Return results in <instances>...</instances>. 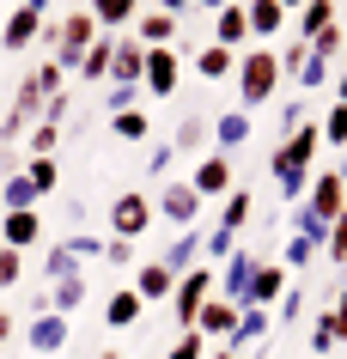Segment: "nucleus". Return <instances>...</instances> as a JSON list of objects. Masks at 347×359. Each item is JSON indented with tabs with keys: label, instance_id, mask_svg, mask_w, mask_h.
Returning a JSON list of instances; mask_svg holds the SVG:
<instances>
[{
	"label": "nucleus",
	"instance_id": "1",
	"mask_svg": "<svg viewBox=\"0 0 347 359\" xmlns=\"http://www.w3.org/2000/svg\"><path fill=\"white\" fill-rule=\"evenodd\" d=\"M238 110L250 116V110H262V104H274V92H280V61H274V49H244L238 55Z\"/></svg>",
	"mask_w": 347,
	"mask_h": 359
},
{
	"label": "nucleus",
	"instance_id": "2",
	"mask_svg": "<svg viewBox=\"0 0 347 359\" xmlns=\"http://www.w3.org/2000/svg\"><path fill=\"white\" fill-rule=\"evenodd\" d=\"M317 147H323V128L317 122H299V128L280 140V147L268 152V170L274 183H292V177H311V158H317Z\"/></svg>",
	"mask_w": 347,
	"mask_h": 359
},
{
	"label": "nucleus",
	"instance_id": "3",
	"mask_svg": "<svg viewBox=\"0 0 347 359\" xmlns=\"http://www.w3.org/2000/svg\"><path fill=\"white\" fill-rule=\"evenodd\" d=\"M104 226H110V238L135 244V238H147V231H153V201H147L140 189L116 195V201H110V213H104Z\"/></svg>",
	"mask_w": 347,
	"mask_h": 359
},
{
	"label": "nucleus",
	"instance_id": "4",
	"mask_svg": "<svg viewBox=\"0 0 347 359\" xmlns=\"http://www.w3.org/2000/svg\"><path fill=\"white\" fill-rule=\"evenodd\" d=\"M43 104H49V97L37 92V79L25 74V79H19V92H13V104H6V122H0V140H6V147H13V140H25V134L37 128Z\"/></svg>",
	"mask_w": 347,
	"mask_h": 359
},
{
	"label": "nucleus",
	"instance_id": "5",
	"mask_svg": "<svg viewBox=\"0 0 347 359\" xmlns=\"http://www.w3.org/2000/svg\"><path fill=\"white\" fill-rule=\"evenodd\" d=\"M299 208H311L323 226H335V213L347 208V170L341 165H335V170H311V189H305Z\"/></svg>",
	"mask_w": 347,
	"mask_h": 359
},
{
	"label": "nucleus",
	"instance_id": "6",
	"mask_svg": "<svg viewBox=\"0 0 347 359\" xmlns=\"http://www.w3.org/2000/svg\"><path fill=\"white\" fill-rule=\"evenodd\" d=\"M213 299V262H195L189 274H177V286H171V311H177V323L189 329L195 323V311Z\"/></svg>",
	"mask_w": 347,
	"mask_h": 359
},
{
	"label": "nucleus",
	"instance_id": "7",
	"mask_svg": "<svg viewBox=\"0 0 347 359\" xmlns=\"http://www.w3.org/2000/svg\"><path fill=\"white\" fill-rule=\"evenodd\" d=\"M183 183H189V189L201 195V201H207V195H219V201H226V195L238 189V170H231V158H226V152H201V165H195L189 177H183Z\"/></svg>",
	"mask_w": 347,
	"mask_h": 359
},
{
	"label": "nucleus",
	"instance_id": "8",
	"mask_svg": "<svg viewBox=\"0 0 347 359\" xmlns=\"http://www.w3.org/2000/svg\"><path fill=\"white\" fill-rule=\"evenodd\" d=\"M250 274H256V256L238 244L226 262L213 268V292H219V299H231V304H244V299H250Z\"/></svg>",
	"mask_w": 347,
	"mask_h": 359
},
{
	"label": "nucleus",
	"instance_id": "9",
	"mask_svg": "<svg viewBox=\"0 0 347 359\" xmlns=\"http://www.w3.org/2000/svg\"><path fill=\"white\" fill-rule=\"evenodd\" d=\"M43 19H49V0H25L19 13L6 19V31H0V49H6V55H19V49H31V43L43 37Z\"/></svg>",
	"mask_w": 347,
	"mask_h": 359
},
{
	"label": "nucleus",
	"instance_id": "10",
	"mask_svg": "<svg viewBox=\"0 0 347 359\" xmlns=\"http://www.w3.org/2000/svg\"><path fill=\"white\" fill-rule=\"evenodd\" d=\"M268 329H274V311H262V304H238V323H231V335L219 341V347L244 359L256 341H268Z\"/></svg>",
	"mask_w": 347,
	"mask_h": 359
},
{
	"label": "nucleus",
	"instance_id": "11",
	"mask_svg": "<svg viewBox=\"0 0 347 359\" xmlns=\"http://www.w3.org/2000/svg\"><path fill=\"white\" fill-rule=\"evenodd\" d=\"M177 86H183V55H177V49H147V67H140V92L171 97Z\"/></svg>",
	"mask_w": 347,
	"mask_h": 359
},
{
	"label": "nucleus",
	"instance_id": "12",
	"mask_svg": "<svg viewBox=\"0 0 347 359\" xmlns=\"http://www.w3.org/2000/svg\"><path fill=\"white\" fill-rule=\"evenodd\" d=\"M61 122H67V92L49 97V104H43V116H37V128L25 134L31 158H55V147H61Z\"/></svg>",
	"mask_w": 347,
	"mask_h": 359
},
{
	"label": "nucleus",
	"instance_id": "13",
	"mask_svg": "<svg viewBox=\"0 0 347 359\" xmlns=\"http://www.w3.org/2000/svg\"><path fill=\"white\" fill-rule=\"evenodd\" d=\"M335 13H341V0H305V6L292 13V25H287V31H292L299 43H317V37L329 31V25H335Z\"/></svg>",
	"mask_w": 347,
	"mask_h": 359
},
{
	"label": "nucleus",
	"instance_id": "14",
	"mask_svg": "<svg viewBox=\"0 0 347 359\" xmlns=\"http://www.w3.org/2000/svg\"><path fill=\"white\" fill-rule=\"evenodd\" d=\"M153 208L165 213L171 226H195V219H201V195H195L189 183H165V189H158V201H153Z\"/></svg>",
	"mask_w": 347,
	"mask_h": 359
},
{
	"label": "nucleus",
	"instance_id": "15",
	"mask_svg": "<svg viewBox=\"0 0 347 359\" xmlns=\"http://www.w3.org/2000/svg\"><path fill=\"white\" fill-rule=\"evenodd\" d=\"M213 43H219V49H231V55H238V49H250V19H244V0H231V6H219V13H213Z\"/></svg>",
	"mask_w": 347,
	"mask_h": 359
},
{
	"label": "nucleus",
	"instance_id": "16",
	"mask_svg": "<svg viewBox=\"0 0 347 359\" xmlns=\"http://www.w3.org/2000/svg\"><path fill=\"white\" fill-rule=\"evenodd\" d=\"M128 286H135V299H140V304H171V286H177V274H171L165 262H140Z\"/></svg>",
	"mask_w": 347,
	"mask_h": 359
},
{
	"label": "nucleus",
	"instance_id": "17",
	"mask_svg": "<svg viewBox=\"0 0 347 359\" xmlns=\"http://www.w3.org/2000/svg\"><path fill=\"white\" fill-rule=\"evenodd\" d=\"M292 286V274L280 262H256V274H250V299L244 304H262V311H268V304H280V292H287Z\"/></svg>",
	"mask_w": 347,
	"mask_h": 359
},
{
	"label": "nucleus",
	"instance_id": "18",
	"mask_svg": "<svg viewBox=\"0 0 347 359\" xmlns=\"http://www.w3.org/2000/svg\"><path fill=\"white\" fill-rule=\"evenodd\" d=\"M37 238H43V219H37V208L0 213V244H6V250H31Z\"/></svg>",
	"mask_w": 347,
	"mask_h": 359
},
{
	"label": "nucleus",
	"instance_id": "19",
	"mask_svg": "<svg viewBox=\"0 0 347 359\" xmlns=\"http://www.w3.org/2000/svg\"><path fill=\"white\" fill-rule=\"evenodd\" d=\"M67 335H74V323L67 317H55V311H43L31 329H25V341H31V353H61L67 347Z\"/></svg>",
	"mask_w": 347,
	"mask_h": 359
},
{
	"label": "nucleus",
	"instance_id": "20",
	"mask_svg": "<svg viewBox=\"0 0 347 359\" xmlns=\"http://www.w3.org/2000/svg\"><path fill=\"white\" fill-rule=\"evenodd\" d=\"M201 250H207V231H201V219H195V226H183V238H177V244L165 250L158 262L171 268V274H189V268L201 262Z\"/></svg>",
	"mask_w": 347,
	"mask_h": 359
},
{
	"label": "nucleus",
	"instance_id": "21",
	"mask_svg": "<svg viewBox=\"0 0 347 359\" xmlns=\"http://www.w3.org/2000/svg\"><path fill=\"white\" fill-rule=\"evenodd\" d=\"M231 323H238V304L213 292V299L201 304V311H195V323H189V329H201L207 341H226V335H231Z\"/></svg>",
	"mask_w": 347,
	"mask_h": 359
},
{
	"label": "nucleus",
	"instance_id": "22",
	"mask_svg": "<svg viewBox=\"0 0 347 359\" xmlns=\"http://www.w3.org/2000/svg\"><path fill=\"white\" fill-rule=\"evenodd\" d=\"M244 19H250V37H280V31H287L292 25V13L287 6H274V0H244Z\"/></svg>",
	"mask_w": 347,
	"mask_h": 359
},
{
	"label": "nucleus",
	"instance_id": "23",
	"mask_svg": "<svg viewBox=\"0 0 347 359\" xmlns=\"http://www.w3.org/2000/svg\"><path fill=\"white\" fill-rule=\"evenodd\" d=\"M140 67H147V49L135 37H116V55H110V86H140Z\"/></svg>",
	"mask_w": 347,
	"mask_h": 359
},
{
	"label": "nucleus",
	"instance_id": "24",
	"mask_svg": "<svg viewBox=\"0 0 347 359\" xmlns=\"http://www.w3.org/2000/svg\"><path fill=\"white\" fill-rule=\"evenodd\" d=\"M207 134H213V147L231 158V152L250 140V116H244V110H226V116H213V122H207Z\"/></svg>",
	"mask_w": 347,
	"mask_h": 359
},
{
	"label": "nucleus",
	"instance_id": "25",
	"mask_svg": "<svg viewBox=\"0 0 347 359\" xmlns=\"http://www.w3.org/2000/svg\"><path fill=\"white\" fill-rule=\"evenodd\" d=\"M135 43H140V49H171V43H177V19H171V13H158V6H153V13H140Z\"/></svg>",
	"mask_w": 347,
	"mask_h": 359
},
{
	"label": "nucleus",
	"instance_id": "26",
	"mask_svg": "<svg viewBox=\"0 0 347 359\" xmlns=\"http://www.w3.org/2000/svg\"><path fill=\"white\" fill-rule=\"evenodd\" d=\"M140 317H147V304L135 299V286H122V292L104 299V323H110V329H135Z\"/></svg>",
	"mask_w": 347,
	"mask_h": 359
},
{
	"label": "nucleus",
	"instance_id": "27",
	"mask_svg": "<svg viewBox=\"0 0 347 359\" xmlns=\"http://www.w3.org/2000/svg\"><path fill=\"white\" fill-rule=\"evenodd\" d=\"M250 208H256V195L244 189V183H238V189L226 195V208H219V226H213V231H226V238H238V231L250 226Z\"/></svg>",
	"mask_w": 347,
	"mask_h": 359
},
{
	"label": "nucleus",
	"instance_id": "28",
	"mask_svg": "<svg viewBox=\"0 0 347 359\" xmlns=\"http://www.w3.org/2000/svg\"><path fill=\"white\" fill-rule=\"evenodd\" d=\"M195 74H201V79H231V74H238V55L219 49V43H201V49H195Z\"/></svg>",
	"mask_w": 347,
	"mask_h": 359
},
{
	"label": "nucleus",
	"instance_id": "29",
	"mask_svg": "<svg viewBox=\"0 0 347 359\" xmlns=\"http://www.w3.org/2000/svg\"><path fill=\"white\" fill-rule=\"evenodd\" d=\"M110 55H116V37H110V31H97V43L79 55L74 74H79V79H110Z\"/></svg>",
	"mask_w": 347,
	"mask_h": 359
},
{
	"label": "nucleus",
	"instance_id": "30",
	"mask_svg": "<svg viewBox=\"0 0 347 359\" xmlns=\"http://www.w3.org/2000/svg\"><path fill=\"white\" fill-rule=\"evenodd\" d=\"M86 13H92L104 31H116V25H135L140 19V0H86Z\"/></svg>",
	"mask_w": 347,
	"mask_h": 359
},
{
	"label": "nucleus",
	"instance_id": "31",
	"mask_svg": "<svg viewBox=\"0 0 347 359\" xmlns=\"http://www.w3.org/2000/svg\"><path fill=\"white\" fill-rule=\"evenodd\" d=\"M79 304H86V274H74V280H55V286H49V311H55V317H74Z\"/></svg>",
	"mask_w": 347,
	"mask_h": 359
},
{
	"label": "nucleus",
	"instance_id": "32",
	"mask_svg": "<svg viewBox=\"0 0 347 359\" xmlns=\"http://www.w3.org/2000/svg\"><path fill=\"white\" fill-rule=\"evenodd\" d=\"M0 208L19 213V208H37V189L25 183V170H6V189H0Z\"/></svg>",
	"mask_w": 347,
	"mask_h": 359
},
{
	"label": "nucleus",
	"instance_id": "33",
	"mask_svg": "<svg viewBox=\"0 0 347 359\" xmlns=\"http://www.w3.org/2000/svg\"><path fill=\"white\" fill-rule=\"evenodd\" d=\"M110 134L116 140H147V134H153V116L147 110H122V116H110Z\"/></svg>",
	"mask_w": 347,
	"mask_h": 359
},
{
	"label": "nucleus",
	"instance_id": "34",
	"mask_svg": "<svg viewBox=\"0 0 347 359\" xmlns=\"http://www.w3.org/2000/svg\"><path fill=\"white\" fill-rule=\"evenodd\" d=\"M201 140H207V122L201 116H183L171 128V152H201Z\"/></svg>",
	"mask_w": 347,
	"mask_h": 359
},
{
	"label": "nucleus",
	"instance_id": "35",
	"mask_svg": "<svg viewBox=\"0 0 347 359\" xmlns=\"http://www.w3.org/2000/svg\"><path fill=\"white\" fill-rule=\"evenodd\" d=\"M79 268H86L79 256H67L61 244H49V256H43V274H49V286H55V280H74Z\"/></svg>",
	"mask_w": 347,
	"mask_h": 359
},
{
	"label": "nucleus",
	"instance_id": "36",
	"mask_svg": "<svg viewBox=\"0 0 347 359\" xmlns=\"http://www.w3.org/2000/svg\"><path fill=\"white\" fill-rule=\"evenodd\" d=\"M55 177H61L55 158H31V165H25V183L37 189V201H43V195H55Z\"/></svg>",
	"mask_w": 347,
	"mask_h": 359
},
{
	"label": "nucleus",
	"instance_id": "37",
	"mask_svg": "<svg viewBox=\"0 0 347 359\" xmlns=\"http://www.w3.org/2000/svg\"><path fill=\"white\" fill-rule=\"evenodd\" d=\"M274 61H280V79H299V67H305V61H311V43H299V37H287V43H280V49H274Z\"/></svg>",
	"mask_w": 347,
	"mask_h": 359
},
{
	"label": "nucleus",
	"instance_id": "38",
	"mask_svg": "<svg viewBox=\"0 0 347 359\" xmlns=\"http://www.w3.org/2000/svg\"><path fill=\"white\" fill-rule=\"evenodd\" d=\"M311 262H317V244H305V238H287V250H280V268H287V274H305Z\"/></svg>",
	"mask_w": 347,
	"mask_h": 359
},
{
	"label": "nucleus",
	"instance_id": "39",
	"mask_svg": "<svg viewBox=\"0 0 347 359\" xmlns=\"http://www.w3.org/2000/svg\"><path fill=\"white\" fill-rule=\"evenodd\" d=\"M341 49H347V37H341V25H329V31H323V37H317V43H311V55H317V61H323V67H335V61H341Z\"/></svg>",
	"mask_w": 347,
	"mask_h": 359
},
{
	"label": "nucleus",
	"instance_id": "40",
	"mask_svg": "<svg viewBox=\"0 0 347 359\" xmlns=\"http://www.w3.org/2000/svg\"><path fill=\"white\" fill-rule=\"evenodd\" d=\"M165 359H207V335H201V329H183V335L171 341V353Z\"/></svg>",
	"mask_w": 347,
	"mask_h": 359
},
{
	"label": "nucleus",
	"instance_id": "41",
	"mask_svg": "<svg viewBox=\"0 0 347 359\" xmlns=\"http://www.w3.org/2000/svg\"><path fill=\"white\" fill-rule=\"evenodd\" d=\"M61 250H67V256H79V262H92V256H104V238H92V231H67V238H61Z\"/></svg>",
	"mask_w": 347,
	"mask_h": 359
},
{
	"label": "nucleus",
	"instance_id": "42",
	"mask_svg": "<svg viewBox=\"0 0 347 359\" xmlns=\"http://www.w3.org/2000/svg\"><path fill=\"white\" fill-rule=\"evenodd\" d=\"M122 110H140V86H110L104 92V116H122Z\"/></svg>",
	"mask_w": 347,
	"mask_h": 359
},
{
	"label": "nucleus",
	"instance_id": "43",
	"mask_svg": "<svg viewBox=\"0 0 347 359\" xmlns=\"http://www.w3.org/2000/svg\"><path fill=\"white\" fill-rule=\"evenodd\" d=\"M323 256H329V262H341V268H347V208L335 213V226H329V244H323Z\"/></svg>",
	"mask_w": 347,
	"mask_h": 359
},
{
	"label": "nucleus",
	"instance_id": "44",
	"mask_svg": "<svg viewBox=\"0 0 347 359\" xmlns=\"http://www.w3.org/2000/svg\"><path fill=\"white\" fill-rule=\"evenodd\" d=\"M292 238H305V244L323 250V244H329V226H323V219H317L311 208H299V231H292Z\"/></svg>",
	"mask_w": 347,
	"mask_h": 359
},
{
	"label": "nucleus",
	"instance_id": "45",
	"mask_svg": "<svg viewBox=\"0 0 347 359\" xmlns=\"http://www.w3.org/2000/svg\"><path fill=\"white\" fill-rule=\"evenodd\" d=\"M323 140H329V147H341V152H347V104H335V110L323 116Z\"/></svg>",
	"mask_w": 347,
	"mask_h": 359
},
{
	"label": "nucleus",
	"instance_id": "46",
	"mask_svg": "<svg viewBox=\"0 0 347 359\" xmlns=\"http://www.w3.org/2000/svg\"><path fill=\"white\" fill-rule=\"evenodd\" d=\"M19 274H25V250H6V244H0V292L19 286Z\"/></svg>",
	"mask_w": 347,
	"mask_h": 359
},
{
	"label": "nucleus",
	"instance_id": "47",
	"mask_svg": "<svg viewBox=\"0 0 347 359\" xmlns=\"http://www.w3.org/2000/svg\"><path fill=\"white\" fill-rule=\"evenodd\" d=\"M31 79H37V92H43V97H55V92H61V79H67V74H61L55 61H37V67H31Z\"/></svg>",
	"mask_w": 347,
	"mask_h": 359
},
{
	"label": "nucleus",
	"instance_id": "48",
	"mask_svg": "<svg viewBox=\"0 0 347 359\" xmlns=\"http://www.w3.org/2000/svg\"><path fill=\"white\" fill-rule=\"evenodd\" d=\"M317 86H329V67H323L317 55H311L305 67H299V92H317Z\"/></svg>",
	"mask_w": 347,
	"mask_h": 359
},
{
	"label": "nucleus",
	"instance_id": "49",
	"mask_svg": "<svg viewBox=\"0 0 347 359\" xmlns=\"http://www.w3.org/2000/svg\"><path fill=\"white\" fill-rule=\"evenodd\" d=\"M135 262V244H122V238H104V268H128Z\"/></svg>",
	"mask_w": 347,
	"mask_h": 359
},
{
	"label": "nucleus",
	"instance_id": "50",
	"mask_svg": "<svg viewBox=\"0 0 347 359\" xmlns=\"http://www.w3.org/2000/svg\"><path fill=\"white\" fill-rule=\"evenodd\" d=\"M335 347V323H329V311L317 317V329H311V353H329Z\"/></svg>",
	"mask_w": 347,
	"mask_h": 359
},
{
	"label": "nucleus",
	"instance_id": "51",
	"mask_svg": "<svg viewBox=\"0 0 347 359\" xmlns=\"http://www.w3.org/2000/svg\"><path fill=\"white\" fill-rule=\"evenodd\" d=\"M299 304H305V286H287L280 292V323H299Z\"/></svg>",
	"mask_w": 347,
	"mask_h": 359
},
{
	"label": "nucleus",
	"instance_id": "52",
	"mask_svg": "<svg viewBox=\"0 0 347 359\" xmlns=\"http://www.w3.org/2000/svg\"><path fill=\"white\" fill-rule=\"evenodd\" d=\"M165 165H171V140H153V152H147V177H158Z\"/></svg>",
	"mask_w": 347,
	"mask_h": 359
},
{
	"label": "nucleus",
	"instance_id": "53",
	"mask_svg": "<svg viewBox=\"0 0 347 359\" xmlns=\"http://www.w3.org/2000/svg\"><path fill=\"white\" fill-rule=\"evenodd\" d=\"M329 323H335V341H347V280H341V299H335V311H329Z\"/></svg>",
	"mask_w": 347,
	"mask_h": 359
},
{
	"label": "nucleus",
	"instance_id": "54",
	"mask_svg": "<svg viewBox=\"0 0 347 359\" xmlns=\"http://www.w3.org/2000/svg\"><path fill=\"white\" fill-rule=\"evenodd\" d=\"M299 122H305V104H299V97H287V104H280V128H299Z\"/></svg>",
	"mask_w": 347,
	"mask_h": 359
},
{
	"label": "nucleus",
	"instance_id": "55",
	"mask_svg": "<svg viewBox=\"0 0 347 359\" xmlns=\"http://www.w3.org/2000/svg\"><path fill=\"white\" fill-rule=\"evenodd\" d=\"M189 6H195V0H158V13H171V19H177V13H189Z\"/></svg>",
	"mask_w": 347,
	"mask_h": 359
},
{
	"label": "nucleus",
	"instance_id": "56",
	"mask_svg": "<svg viewBox=\"0 0 347 359\" xmlns=\"http://www.w3.org/2000/svg\"><path fill=\"white\" fill-rule=\"evenodd\" d=\"M6 335H13V311L0 304V347H6Z\"/></svg>",
	"mask_w": 347,
	"mask_h": 359
},
{
	"label": "nucleus",
	"instance_id": "57",
	"mask_svg": "<svg viewBox=\"0 0 347 359\" xmlns=\"http://www.w3.org/2000/svg\"><path fill=\"white\" fill-rule=\"evenodd\" d=\"M335 104H347V67H341V79H335Z\"/></svg>",
	"mask_w": 347,
	"mask_h": 359
},
{
	"label": "nucleus",
	"instance_id": "58",
	"mask_svg": "<svg viewBox=\"0 0 347 359\" xmlns=\"http://www.w3.org/2000/svg\"><path fill=\"white\" fill-rule=\"evenodd\" d=\"M195 6H201V13H219V6H231V0H195Z\"/></svg>",
	"mask_w": 347,
	"mask_h": 359
},
{
	"label": "nucleus",
	"instance_id": "59",
	"mask_svg": "<svg viewBox=\"0 0 347 359\" xmlns=\"http://www.w3.org/2000/svg\"><path fill=\"white\" fill-rule=\"evenodd\" d=\"M207 359H238V353H226V347H207Z\"/></svg>",
	"mask_w": 347,
	"mask_h": 359
},
{
	"label": "nucleus",
	"instance_id": "60",
	"mask_svg": "<svg viewBox=\"0 0 347 359\" xmlns=\"http://www.w3.org/2000/svg\"><path fill=\"white\" fill-rule=\"evenodd\" d=\"M274 6H287V13H299V6H305V0H274Z\"/></svg>",
	"mask_w": 347,
	"mask_h": 359
},
{
	"label": "nucleus",
	"instance_id": "61",
	"mask_svg": "<svg viewBox=\"0 0 347 359\" xmlns=\"http://www.w3.org/2000/svg\"><path fill=\"white\" fill-rule=\"evenodd\" d=\"M97 359H122V353H97Z\"/></svg>",
	"mask_w": 347,
	"mask_h": 359
},
{
	"label": "nucleus",
	"instance_id": "62",
	"mask_svg": "<svg viewBox=\"0 0 347 359\" xmlns=\"http://www.w3.org/2000/svg\"><path fill=\"white\" fill-rule=\"evenodd\" d=\"M244 359H262V353H256V347H250V353H244Z\"/></svg>",
	"mask_w": 347,
	"mask_h": 359
}]
</instances>
